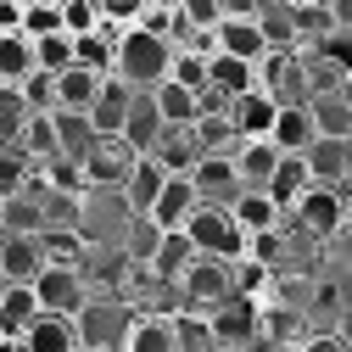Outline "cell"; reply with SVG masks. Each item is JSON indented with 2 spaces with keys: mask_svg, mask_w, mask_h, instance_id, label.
Instances as JSON below:
<instances>
[{
  "mask_svg": "<svg viewBox=\"0 0 352 352\" xmlns=\"http://www.w3.org/2000/svg\"><path fill=\"white\" fill-rule=\"evenodd\" d=\"M168 39L157 34V28H146V23H123L118 34H112V73L123 78V84H135V90H146V84H157L162 73H168Z\"/></svg>",
  "mask_w": 352,
  "mask_h": 352,
  "instance_id": "1",
  "label": "cell"
},
{
  "mask_svg": "<svg viewBox=\"0 0 352 352\" xmlns=\"http://www.w3.org/2000/svg\"><path fill=\"white\" fill-rule=\"evenodd\" d=\"M129 319H135V302H123V291H96L78 302L73 314V330H78V346H101V352H123V336H129Z\"/></svg>",
  "mask_w": 352,
  "mask_h": 352,
  "instance_id": "2",
  "label": "cell"
},
{
  "mask_svg": "<svg viewBox=\"0 0 352 352\" xmlns=\"http://www.w3.org/2000/svg\"><path fill=\"white\" fill-rule=\"evenodd\" d=\"M285 212H296V224L314 235V241H341V230H346V185L314 179Z\"/></svg>",
  "mask_w": 352,
  "mask_h": 352,
  "instance_id": "3",
  "label": "cell"
},
{
  "mask_svg": "<svg viewBox=\"0 0 352 352\" xmlns=\"http://www.w3.org/2000/svg\"><path fill=\"white\" fill-rule=\"evenodd\" d=\"M185 241L196 246V252H207V257H241V241H246V230L230 218V207H218V201H196L190 212H185Z\"/></svg>",
  "mask_w": 352,
  "mask_h": 352,
  "instance_id": "4",
  "label": "cell"
},
{
  "mask_svg": "<svg viewBox=\"0 0 352 352\" xmlns=\"http://www.w3.org/2000/svg\"><path fill=\"white\" fill-rule=\"evenodd\" d=\"M78 162H84V185H90V190H112V196H118L129 162H135V146H129L118 129H96L90 151H84Z\"/></svg>",
  "mask_w": 352,
  "mask_h": 352,
  "instance_id": "5",
  "label": "cell"
},
{
  "mask_svg": "<svg viewBox=\"0 0 352 352\" xmlns=\"http://www.w3.org/2000/svg\"><path fill=\"white\" fill-rule=\"evenodd\" d=\"M173 291H179V302H190V307H212V302H224V296L235 291V280H230V257H207V252H196L185 269H179Z\"/></svg>",
  "mask_w": 352,
  "mask_h": 352,
  "instance_id": "6",
  "label": "cell"
},
{
  "mask_svg": "<svg viewBox=\"0 0 352 352\" xmlns=\"http://www.w3.org/2000/svg\"><path fill=\"white\" fill-rule=\"evenodd\" d=\"M207 330H212V346H257V296L230 291L224 302H212Z\"/></svg>",
  "mask_w": 352,
  "mask_h": 352,
  "instance_id": "7",
  "label": "cell"
},
{
  "mask_svg": "<svg viewBox=\"0 0 352 352\" xmlns=\"http://www.w3.org/2000/svg\"><path fill=\"white\" fill-rule=\"evenodd\" d=\"M28 285H34L39 307H56V314H78V302L90 296V285H84V274H78V263H45Z\"/></svg>",
  "mask_w": 352,
  "mask_h": 352,
  "instance_id": "8",
  "label": "cell"
},
{
  "mask_svg": "<svg viewBox=\"0 0 352 352\" xmlns=\"http://www.w3.org/2000/svg\"><path fill=\"white\" fill-rule=\"evenodd\" d=\"M17 352H78V330L73 314H56V307H39L28 319V330L17 336Z\"/></svg>",
  "mask_w": 352,
  "mask_h": 352,
  "instance_id": "9",
  "label": "cell"
},
{
  "mask_svg": "<svg viewBox=\"0 0 352 352\" xmlns=\"http://www.w3.org/2000/svg\"><path fill=\"white\" fill-rule=\"evenodd\" d=\"M302 162H307L314 179L346 185V179H352V140H346V135H314V140L302 146Z\"/></svg>",
  "mask_w": 352,
  "mask_h": 352,
  "instance_id": "10",
  "label": "cell"
},
{
  "mask_svg": "<svg viewBox=\"0 0 352 352\" xmlns=\"http://www.w3.org/2000/svg\"><path fill=\"white\" fill-rule=\"evenodd\" d=\"M190 185H196V201H218V207H230V196L241 190L230 151H201V157L190 162Z\"/></svg>",
  "mask_w": 352,
  "mask_h": 352,
  "instance_id": "11",
  "label": "cell"
},
{
  "mask_svg": "<svg viewBox=\"0 0 352 352\" xmlns=\"http://www.w3.org/2000/svg\"><path fill=\"white\" fill-rule=\"evenodd\" d=\"M307 324L314 319H302L291 302H263L257 296V346H302Z\"/></svg>",
  "mask_w": 352,
  "mask_h": 352,
  "instance_id": "12",
  "label": "cell"
},
{
  "mask_svg": "<svg viewBox=\"0 0 352 352\" xmlns=\"http://www.w3.org/2000/svg\"><path fill=\"white\" fill-rule=\"evenodd\" d=\"M123 352H179L173 346V307H135Z\"/></svg>",
  "mask_w": 352,
  "mask_h": 352,
  "instance_id": "13",
  "label": "cell"
},
{
  "mask_svg": "<svg viewBox=\"0 0 352 352\" xmlns=\"http://www.w3.org/2000/svg\"><path fill=\"white\" fill-rule=\"evenodd\" d=\"M162 179H168V168H162L157 157L135 151V162H129V173H123V185H118V201H123V212H146V207L157 201Z\"/></svg>",
  "mask_w": 352,
  "mask_h": 352,
  "instance_id": "14",
  "label": "cell"
},
{
  "mask_svg": "<svg viewBox=\"0 0 352 352\" xmlns=\"http://www.w3.org/2000/svg\"><path fill=\"white\" fill-rule=\"evenodd\" d=\"M230 162H235V179L241 185H269V173H274V162H280V146L269 140V135H241L235 146H230Z\"/></svg>",
  "mask_w": 352,
  "mask_h": 352,
  "instance_id": "15",
  "label": "cell"
},
{
  "mask_svg": "<svg viewBox=\"0 0 352 352\" xmlns=\"http://www.w3.org/2000/svg\"><path fill=\"white\" fill-rule=\"evenodd\" d=\"M146 157H157L168 173H190V162L201 157L196 129H190V123H162V129H157V140L146 146Z\"/></svg>",
  "mask_w": 352,
  "mask_h": 352,
  "instance_id": "16",
  "label": "cell"
},
{
  "mask_svg": "<svg viewBox=\"0 0 352 352\" xmlns=\"http://www.w3.org/2000/svg\"><path fill=\"white\" fill-rule=\"evenodd\" d=\"M39 314V296L28 280H6V291H0V341L17 346V336L28 330V319Z\"/></svg>",
  "mask_w": 352,
  "mask_h": 352,
  "instance_id": "17",
  "label": "cell"
},
{
  "mask_svg": "<svg viewBox=\"0 0 352 352\" xmlns=\"http://www.w3.org/2000/svg\"><path fill=\"white\" fill-rule=\"evenodd\" d=\"M307 118H314V135H346L352 140V84L307 96Z\"/></svg>",
  "mask_w": 352,
  "mask_h": 352,
  "instance_id": "18",
  "label": "cell"
},
{
  "mask_svg": "<svg viewBox=\"0 0 352 352\" xmlns=\"http://www.w3.org/2000/svg\"><path fill=\"white\" fill-rule=\"evenodd\" d=\"M190 207H196V185H190V173H168V179H162V190H157V201H151L146 212L157 218L162 230H179Z\"/></svg>",
  "mask_w": 352,
  "mask_h": 352,
  "instance_id": "19",
  "label": "cell"
},
{
  "mask_svg": "<svg viewBox=\"0 0 352 352\" xmlns=\"http://www.w3.org/2000/svg\"><path fill=\"white\" fill-rule=\"evenodd\" d=\"M157 129H162V112H157L151 90H129V112H123V123H118V135L135 146V151H146V146L157 140Z\"/></svg>",
  "mask_w": 352,
  "mask_h": 352,
  "instance_id": "20",
  "label": "cell"
},
{
  "mask_svg": "<svg viewBox=\"0 0 352 352\" xmlns=\"http://www.w3.org/2000/svg\"><path fill=\"white\" fill-rule=\"evenodd\" d=\"M307 185H314V173H307V162H302V151H280V162H274V173H269V185H263V190H269V201L285 212Z\"/></svg>",
  "mask_w": 352,
  "mask_h": 352,
  "instance_id": "21",
  "label": "cell"
},
{
  "mask_svg": "<svg viewBox=\"0 0 352 352\" xmlns=\"http://www.w3.org/2000/svg\"><path fill=\"white\" fill-rule=\"evenodd\" d=\"M269 140H274L280 151H302L307 140H314V118H307V101H280V107H274Z\"/></svg>",
  "mask_w": 352,
  "mask_h": 352,
  "instance_id": "22",
  "label": "cell"
},
{
  "mask_svg": "<svg viewBox=\"0 0 352 352\" xmlns=\"http://www.w3.org/2000/svg\"><path fill=\"white\" fill-rule=\"evenodd\" d=\"M207 90H218L224 101H235L241 90H252V62L230 56V51H207Z\"/></svg>",
  "mask_w": 352,
  "mask_h": 352,
  "instance_id": "23",
  "label": "cell"
},
{
  "mask_svg": "<svg viewBox=\"0 0 352 352\" xmlns=\"http://www.w3.org/2000/svg\"><path fill=\"white\" fill-rule=\"evenodd\" d=\"M101 78L107 73H96V67H84V62H67L62 73H51V84H56V107H90L96 101V90H101Z\"/></svg>",
  "mask_w": 352,
  "mask_h": 352,
  "instance_id": "24",
  "label": "cell"
},
{
  "mask_svg": "<svg viewBox=\"0 0 352 352\" xmlns=\"http://www.w3.org/2000/svg\"><path fill=\"white\" fill-rule=\"evenodd\" d=\"M274 96H263L257 84L252 90H241L235 101H230V123H235V135H269V123H274Z\"/></svg>",
  "mask_w": 352,
  "mask_h": 352,
  "instance_id": "25",
  "label": "cell"
},
{
  "mask_svg": "<svg viewBox=\"0 0 352 352\" xmlns=\"http://www.w3.org/2000/svg\"><path fill=\"white\" fill-rule=\"evenodd\" d=\"M51 123H56V151L62 157H84L96 140V123L90 112H78V107H51Z\"/></svg>",
  "mask_w": 352,
  "mask_h": 352,
  "instance_id": "26",
  "label": "cell"
},
{
  "mask_svg": "<svg viewBox=\"0 0 352 352\" xmlns=\"http://www.w3.org/2000/svg\"><path fill=\"white\" fill-rule=\"evenodd\" d=\"M230 218H235L241 230H269V224H280V207L269 201V190L241 185V190L230 196Z\"/></svg>",
  "mask_w": 352,
  "mask_h": 352,
  "instance_id": "27",
  "label": "cell"
},
{
  "mask_svg": "<svg viewBox=\"0 0 352 352\" xmlns=\"http://www.w3.org/2000/svg\"><path fill=\"white\" fill-rule=\"evenodd\" d=\"M190 257H196V246L185 241V230H162V241H157V252L146 257V269H151L157 280H168V285H173V280H179V269H185Z\"/></svg>",
  "mask_w": 352,
  "mask_h": 352,
  "instance_id": "28",
  "label": "cell"
},
{
  "mask_svg": "<svg viewBox=\"0 0 352 352\" xmlns=\"http://www.w3.org/2000/svg\"><path fill=\"white\" fill-rule=\"evenodd\" d=\"M129 90H135V84H123L118 73H107L101 90H96V101L84 107V112H90V123H96V129H118L123 112H129Z\"/></svg>",
  "mask_w": 352,
  "mask_h": 352,
  "instance_id": "29",
  "label": "cell"
},
{
  "mask_svg": "<svg viewBox=\"0 0 352 352\" xmlns=\"http://www.w3.org/2000/svg\"><path fill=\"white\" fill-rule=\"evenodd\" d=\"M151 90V101H157V112H162V123H190L196 112H201V101H196V90H185L179 78H157V84H146Z\"/></svg>",
  "mask_w": 352,
  "mask_h": 352,
  "instance_id": "30",
  "label": "cell"
},
{
  "mask_svg": "<svg viewBox=\"0 0 352 352\" xmlns=\"http://www.w3.org/2000/svg\"><path fill=\"white\" fill-rule=\"evenodd\" d=\"M173 346H179V352H212L207 307H190V302H179V307H173Z\"/></svg>",
  "mask_w": 352,
  "mask_h": 352,
  "instance_id": "31",
  "label": "cell"
},
{
  "mask_svg": "<svg viewBox=\"0 0 352 352\" xmlns=\"http://www.w3.org/2000/svg\"><path fill=\"white\" fill-rule=\"evenodd\" d=\"M12 146H17L28 162H39V157H56V123H51V112H28Z\"/></svg>",
  "mask_w": 352,
  "mask_h": 352,
  "instance_id": "32",
  "label": "cell"
},
{
  "mask_svg": "<svg viewBox=\"0 0 352 352\" xmlns=\"http://www.w3.org/2000/svg\"><path fill=\"white\" fill-rule=\"evenodd\" d=\"M34 67V39L23 28H0V84H17Z\"/></svg>",
  "mask_w": 352,
  "mask_h": 352,
  "instance_id": "33",
  "label": "cell"
},
{
  "mask_svg": "<svg viewBox=\"0 0 352 352\" xmlns=\"http://www.w3.org/2000/svg\"><path fill=\"white\" fill-rule=\"evenodd\" d=\"M73 62L96 67V73H112V34H107V23H101V28L73 34Z\"/></svg>",
  "mask_w": 352,
  "mask_h": 352,
  "instance_id": "34",
  "label": "cell"
},
{
  "mask_svg": "<svg viewBox=\"0 0 352 352\" xmlns=\"http://www.w3.org/2000/svg\"><path fill=\"white\" fill-rule=\"evenodd\" d=\"M157 241H162V224L151 212H129V235H123V257L129 263H146L151 252H157Z\"/></svg>",
  "mask_w": 352,
  "mask_h": 352,
  "instance_id": "35",
  "label": "cell"
},
{
  "mask_svg": "<svg viewBox=\"0 0 352 352\" xmlns=\"http://www.w3.org/2000/svg\"><path fill=\"white\" fill-rule=\"evenodd\" d=\"M67 62H73V34H67V28L34 34V67H45V73H62Z\"/></svg>",
  "mask_w": 352,
  "mask_h": 352,
  "instance_id": "36",
  "label": "cell"
},
{
  "mask_svg": "<svg viewBox=\"0 0 352 352\" xmlns=\"http://www.w3.org/2000/svg\"><path fill=\"white\" fill-rule=\"evenodd\" d=\"M28 112H34V107L23 101L17 84H0V146H12V140H17V129H23Z\"/></svg>",
  "mask_w": 352,
  "mask_h": 352,
  "instance_id": "37",
  "label": "cell"
},
{
  "mask_svg": "<svg viewBox=\"0 0 352 352\" xmlns=\"http://www.w3.org/2000/svg\"><path fill=\"white\" fill-rule=\"evenodd\" d=\"M241 252L252 257V263H263V269H274V263L285 257V235L269 224V230H246V241H241Z\"/></svg>",
  "mask_w": 352,
  "mask_h": 352,
  "instance_id": "38",
  "label": "cell"
},
{
  "mask_svg": "<svg viewBox=\"0 0 352 352\" xmlns=\"http://www.w3.org/2000/svg\"><path fill=\"white\" fill-rule=\"evenodd\" d=\"M107 17H101V6L96 0H62V28L67 34H84V28H101Z\"/></svg>",
  "mask_w": 352,
  "mask_h": 352,
  "instance_id": "39",
  "label": "cell"
},
{
  "mask_svg": "<svg viewBox=\"0 0 352 352\" xmlns=\"http://www.w3.org/2000/svg\"><path fill=\"white\" fill-rule=\"evenodd\" d=\"M96 6H101V17H107V23H135V17L151 6V0H96Z\"/></svg>",
  "mask_w": 352,
  "mask_h": 352,
  "instance_id": "40",
  "label": "cell"
},
{
  "mask_svg": "<svg viewBox=\"0 0 352 352\" xmlns=\"http://www.w3.org/2000/svg\"><path fill=\"white\" fill-rule=\"evenodd\" d=\"M23 23V0H0V28H17Z\"/></svg>",
  "mask_w": 352,
  "mask_h": 352,
  "instance_id": "41",
  "label": "cell"
},
{
  "mask_svg": "<svg viewBox=\"0 0 352 352\" xmlns=\"http://www.w3.org/2000/svg\"><path fill=\"white\" fill-rule=\"evenodd\" d=\"M263 0H218V12H257Z\"/></svg>",
  "mask_w": 352,
  "mask_h": 352,
  "instance_id": "42",
  "label": "cell"
}]
</instances>
